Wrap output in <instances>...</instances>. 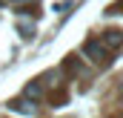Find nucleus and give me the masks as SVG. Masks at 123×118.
Here are the masks:
<instances>
[{
	"mask_svg": "<svg viewBox=\"0 0 123 118\" xmlns=\"http://www.w3.org/2000/svg\"><path fill=\"white\" fill-rule=\"evenodd\" d=\"M100 43H103L106 49H120L123 46V32L120 29H106L100 35Z\"/></svg>",
	"mask_w": 123,
	"mask_h": 118,
	"instance_id": "f03ea898",
	"label": "nucleus"
},
{
	"mask_svg": "<svg viewBox=\"0 0 123 118\" xmlns=\"http://www.w3.org/2000/svg\"><path fill=\"white\" fill-rule=\"evenodd\" d=\"M9 110H14V112H23V115H34V107L31 104H26V101H9Z\"/></svg>",
	"mask_w": 123,
	"mask_h": 118,
	"instance_id": "7ed1b4c3",
	"label": "nucleus"
},
{
	"mask_svg": "<svg viewBox=\"0 0 123 118\" xmlns=\"http://www.w3.org/2000/svg\"><path fill=\"white\" fill-rule=\"evenodd\" d=\"M83 55L92 60V63H97V66H109V63H112V58H109V49L100 43V37H89V40H86Z\"/></svg>",
	"mask_w": 123,
	"mask_h": 118,
	"instance_id": "f257e3e1",
	"label": "nucleus"
},
{
	"mask_svg": "<svg viewBox=\"0 0 123 118\" xmlns=\"http://www.w3.org/2000/svg\"><path fill=\"white\" fill-rule=\"evenodd\" d=\"M23 92H26V98H40V84H37V81H31Z\"/></svg>",
	"mask_w": 123,
	"mask_h": 118,
	"instance_id": "20e7f679",
	"label": "nucleus"
}]
</instances>
